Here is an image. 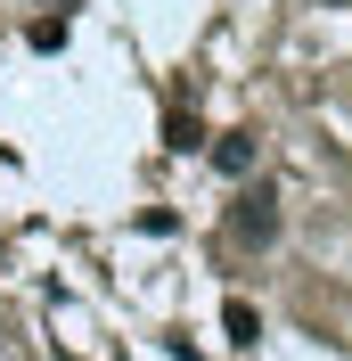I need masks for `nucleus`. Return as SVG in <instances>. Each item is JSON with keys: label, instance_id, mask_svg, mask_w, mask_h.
I'll return each instance as SVG.
<instances>
[{"label": "nucleus", "instance_id": "3", "mask_svg": "<svg viewBox=\"0 0 352 361\" xmlns=\"http://www.w3.org/2000/svg\"><path fill=\"white\" fill-rule=\"evenodd\" d=\"M221 329H230V345H254V337H263V320H254V304H230V312H221Z\"/></svg>", "mask_w": 352, "mask_h": 361}, {"label": "nucleus", "instance_id": "2", "mask_svg": "<svg viewBox=\"0 0 352 361\" xmlns=\"http://www.w3.org/2000/svg\"><path fill=\"white\" fill-rule=\"evenodd\" d=\"M254 157H263V140H254V132H221V140H213V164H221L230 180L254 173Z\"/></svg>", "mask_w": 352, "mask_h": 361}, {"label": "nucleus", "instance_id": "1", "mask_svg": "<svg viewBox=\"0 0 352 361\" xmlns=\"http://www.w3.org/2000/svg\"><path fill=\"white\" fill-rule=\"evenodd\" d=\"M270 238H279V189H270V180H254V189H238V197H230V247L263 255Z\"/></svg>", "mask_w": 352, "mask_h": 361}]
</instances>
